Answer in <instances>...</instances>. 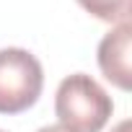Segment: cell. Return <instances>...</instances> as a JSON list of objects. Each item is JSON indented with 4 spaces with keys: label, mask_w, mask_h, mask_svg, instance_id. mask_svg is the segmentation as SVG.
I'll return each mask as SVG.
<instances>
[{
    "label": "cell",
    "mask_w": 132,
    "mask_h": 132,
    "mask_svg": "<svg viewBox=\"0 0 132 132\" xmlns=\"http://www.w3.org/2000/svg\"><path fill=\"white\" fill-rule=\"evenodd\" d=\"M111 96L86 73L68 75L54 96V114L70 132H101L111 119Z\"/></svg>",
    "instance_id": "obj_1"
},
{
    "label": "cell",
    "mask_w": 132,
    "mask_h": 132,
    "mask_svg": "<svg viewBox=\"0 0 132 132\" xmlns=\"http://www.w3.org/2000/svg\"><path fill=\"white\" fill-rule=\"evenodd\" d=\"M44 88L42 62L21 47L0 49V114L31 109Z\"/></svg>",
    "instance_id": "obj_2"
},
{
    "label": "cell",
    "mask_w": 132,
    "mask_h": 132,
    "mask_svg": "<svg viewBox=\"0 0 132 132\" xmlns=\"http://www.w3.org/2000/svg\"><path fill=\"white\" fill-rule=\"evenodd\" d=\"M129 47H132V23H117L101 44H98V68L106 80H111L117 88L129 91L132 86V68H129Z\"/></svg>",
    "instance_id": "obj_3"
},
{
    "label": "cell",
    "mask_w": 132,
    "mask_h": 132,
    "mask_svg": "<svg viewBox=\"0 0 132 132\" xmlns=\"http://www.w3.org/2000/svg\"><path fill=\"white\" fill-rule=\"evenodd\" d=\"M78 5L104 23L129 21V0H78Z\"/></svg>",
    "instance_id": "obj_4"
},
{
    "label": "cell",
    "mask_w": 132,
    "mask_h": 132,
    "mask_svg": "<svg viewBox=\"0 0 132 132\" xmlns=\"http://www.w3.org/2000/svg\"><path fill=\"white\" fill-rule=\"evenodd\" d=\"M36 132H70V129H65L62 124H47V127H42V129H36Z\"/></svg>",
    "instance_id": "obj_5"
},
{
    "label": "cell",
    "mask_w": 132,
    "mask_h": 132,
    "mask_svg": "<svg viewBox=\"0 0 132 132\" xmlns=\"http://www.w3.org/2000/svg\"><path fill=\"white\" fill-rule=\"evenodd\" d=\"M111 132H129V122H119V124H117Z\"/></svg>",
    "instance_id": "obj_6"
},
{
    "label": "cell",
    "mask_w": 132,
    "mask_h": 132,
    "mask_svg": "<svg viewBox=\"0 0 132 132\" xmlns=\"http://www.w3.org/2000/svg\"><path fill=\"white\" fill-rule=\"evenodd\" d=\"M0 132H3V129H0Z\"/></svg>",
    "instance_id": "obj_7"
}]
</instances>
